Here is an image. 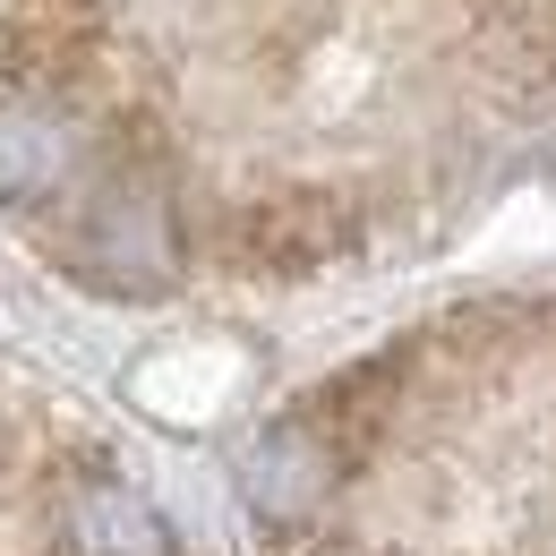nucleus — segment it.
Segmentation results:
<instances>
[{
	"mask_svg": "<svg viewBox=\"0 0 556 556\" xmlns=\"http://www.w3.org/2000/svg\"><path fill=\"white\" fill-rule=\"evenodd\" d=\"M77 257H86V275L103 282V291H163V282L180 275V223H172V189H163V172H112L103 189H94V206L77 223Z\"/></svg>",
	"mask_w": 556,
	"mask_h": 556,
	"instance_id": "1",
	"label": "nucleus"
},
{
	"mask_svg": "<svg viewBox=\"0 0 556 556\" xmlns=\"http://www.w3.org/2000/svg\"><path fill=\"white\" fill-rule=\"evenodd\" d=\"M343 454H351V437L334 428V419L317 412H291L275 419L257 445H249V505L266 514V522H300V514H317L326 496H334V480H343Z\"/></svg>",
	"mask_w": 556,
	"mask_h": 556,
	"instance_id": "2",
	"label": "nucleus"
},
{
	"mask_svg": "<svg viewBox=\"0 0 556 556\" xmlns=\"http://www.w3.org/2000/svg\"><path fill=\"white\" fill-rule=\"evenodd\" d=\"M77 172V121L61 94L0 77V206H43Z\"/></svg>",
	"mask_w": 556,
	"mask_h": 556,
	"instance_id": "3",
	"label": "nucleus"
},
{
	"mask_svg": "<svg viewBox=\"0 0 556 556\" xmlns=\"http://www.w3.org/2000/svg\"><path fill=\"white\" fill-rule=\"evenodd\" d=\"M61 556H172V531L138 488L77 480L61 496Z\"/></svg>",
	"mask_w": 556,
	"mask_h": 556,
	"instance_id": "4",
	"label": "nucleus"
},
{
	"mask_svg": "<svg viewBox=\"0 0 556 556\" xmlns=\"http://www.w3.org/2000/svg\"><path fill=\"white\" fill-rule=\"evenodd\" d=\"M43 9H94V0H43Z\"/></svg>",
	"mask_w": 556,
	"mask_h": 556,
	"instance_id": "5",
	"label": "nucleus"
}]
</instances>
